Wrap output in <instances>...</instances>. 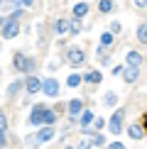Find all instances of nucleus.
Segmentation results:
<instances>
[{"label": "nucleus", "instance_id": "nucleus-27", "mask_svg": "<svg viewBox=\"0 0 147 149\" xmlns=\"http://www.w3.org/2000/svg\"><path fill=\"white\" fill-rule=\"evenodd\" d=\"M98 59H101V64H108V54H106V49H98Z\"/></svg>", "mask_w": 147, "mask_h": 149}, {"label": "nucleus", "instance_id": "nucleus-26", "mask_svg": "<svg viewBox=\"0 0 147 149\" xmlns=\"http://www.w3.org/2000/svg\"><path fill=\"white\" fill-rule=\"evenodd\" d=\"M120 32H123L120 22H113V24H110V34H113V37H115V34H120Z\"/></svg>", "mask_w": 147, "mask_h": 149}, {"label": "nucleus", "instance_id": "nucleus-34", "mask_svg": "<svg viewBox=\"0 0 147 149\" xmlns=\"http://www.w3.org/2000/svg\"><path fill=\"white\" fill-rule=\"evenodd\" d=\"M3 24H5V20H3V17H0V27H3Z\"/></svg>", "mask_w": 147, "mask_h": 149}, {"label": "nucleus", "instance_id": "nucleus-3", "mask_svg": "<svg viewBox=\"0 0 147 149\" xmlns=\"http://www.w3.org/2000/svg\"><path fill=\"white\" fill-rule=\"evenodd\" d=\"M44 113H47L44 105H32V113H29V125H32V127L44 125Z\"/></svg>", "mask_w": 147, "mask_h": 149}, {"label": "nucleus", "instance_id": "nucleus-17", "mask_svg": "<svg viewBox=\"0 0 147 149\" xmlns=\"http://www.w3.org/2000/svg\"><path fill=\"white\" fill-rule=\"evenodd\" d=\"M54 122H57V113L47 108V113H44V127H52Z\"/></svg>", "mask_w": 147, "mask_h": 149}, {"label": "nucleus", "instance_id": "nucleus-29", "mask_svg": "<svg viewBox=\"0 0 147 149\" xmlns=\"http://www.w3.org/2000/svg\"><path fill=\"white\" fill-rule=\"evenodd\" d=\"M108 149H125V144H123V142H110Z\"/></svg>", "mask_w": 147, "mask_h": 149}, {"label": "nucleus", "instance_id": "nucleus-18", "mask_svg": "<svg viewBox=\"0 0 147 149\" xmlns=\"http://www.w3.org/2000/svg\"><path fill=\"white\" fill-rule=\"evenodd\" d=\"M81 29H83L81 20H69V32H71V34H78Z\"/></svg>", "mask_w": 147, "mask_h": 149}, {"label": "nucleus", "instance_id": "nucleus-7", "mask_svg": "<svg viewBox=\"0 0 147 149\" xmlns=\"http://www.w3.org/2000/svg\"><path fill=\"white\" fill-rule=\"evenodd\" d=\"M125 61H127V69H140V64H142V54H140V52H127Z\"/></svg>", "mask_w": 147, "mask_h": 149}, {"label": "nucleus", "instance_id": "nucleus-9", "mask_svg": "<svg viewBox=\"0 0 147 149\" xmlns=\"http://www.w3.org/2000/svg\"><path fill=\"white\" fill-rule=\"evenodd\" d=\"M66 108H69V117L74 120V117H76V115L83 110V103L78 100V98H74V100H69V105H66Z\"/></svg>", "mask_w": 147, "mask_h": 149}, {"label": "nucleus", "instance_id": "nucleus-33", "mask_svg": "<svg viewBox=\"0 0 147 149\" xmlns=\"http://www.w3.org/2000/svg\"><path fill=\"white\" fill-rule=\"evenodd\" d=\"M142 127H145V132H147V115H145V125H142Z\"/></svg>", "mask_w": 147, "mask_h": 149}, {"label": "nucleus", "instance_id": "nucleus-32", "mask_svg": "<svg viewBox=\"0 0 147 149\" xmlns=\"http://www.w3.org/2000/svg\"><path fill=\"white\" fill-rule=\"evenodd\" d=\"M93 144H98V147H101V144H106V139H103L101 134H93Z\"/></svg>", "mask_w": 147, "mask_h": 149}, {"label": "nucleus", "instance_id": "nucleus-25", "mask_svg": "<svg viewBox=\"0 0 147 149\" xmlns=\"http://www.w3.org/2000/svg\"><path fill=\"white\" fill-rule=\"evenodd\" d=\"M103 103H106V105H110V108H113V105L118 103V95H115V93H108V95L103 98Z\"/></svg>", "mask_w": 147, "mask_h": 149}, {"label": "nucleus", "instance_id": "nucleus-6", "mask_svg": "<svg viewBox=\"0 0 147 149\" xmlns=\"http://www.w3.org/2000/svg\"><path fill=\"white\" fill-rule=\"evenodd\" d=\"M17 32H20V24H17L15 20H8L3 24V37L5 39H12V37H17Z\"/></svg>", "mask_w": 147, "mask_h": 149}, {"label": "nucleus", "instance_id": "nucleus-8", "mask_svg": "<svg viewBox=\"0 0 147 149\" xmlns=\"http://www.w3.org/2000/svg\"><path fill=\"white\" fill-rule=\"evenodd\" d=\"M24 91L32 95V93H37V91H42V81L39 78H34V76H29L27 78V83H24Z\"/></svg>", "mask_w": 147, "mask_h": 149}, {"label": "nucleus", "instance_id": "nucleus-23", "mask_svg": "<svg viewBox=\"0 0 147 149\" xmlns=\"http://www.w3.org/2000/svg\"><path fill=\"white\" fill-rule=\"evenodd\" d=\"M5 130H8V117L5 113H0V137H5Z\"/></svg>", "mask_w": 147, "mask_h": 149}, {"label": "nucleus", "instance_id": "nucleus-2", "mask_svg": "<svg viewBox=\"0 0 147 149\" xmlns=\"http://www.w3.org/2000/svg\"><path fill=\"white\" fill-rule=\"evenodd\" d=\"M123 117H125V110L123 108H118L113 113V117H110V122H108V130L113 134H120V130H123Z\"/></svg>", "mask_w": 147, "mask_h": 149}, {"label": "nucleus", "instance_id": "nucleus-22", "mask_svg": "<svg viewBox=\"0 0 147 149\" xmlns=\"http://www.w3.org/2000/svg\"><path fill=\"white\" fill-rule=\"evenodd\" d=\"M98 10L101 12H110L113 10V3H110V0H101V3H98Z\"/></svg>", "mask_w": 147, "mask_h": 149}, {"label": "nucleus", "instance_id": "nucleus-5", "mask_svg": "<svg viewBox=\"0 0 147 149\" xmlns=\"http://www.w3.org/2000/svg\"><path fill=\"white\" fill-rule=\"evenodd\" d=\"M42 93L49 98H57L59 95V83L54 78H47V81H42Z\"/></svg>", "mask_w": 147, "mask_h": 149}, {"label": "nucleus", "instance_id": "nucleus-12", "mask_svg": "<svg viewBox=\"0 0 147 149\" xmlns=\"http://www.w3.org/2000/svg\"><path fill=\"white\" fill-rule=\"evenodd\" d=\"M54 32H57V34H66V32H69V20L59 17V20L54 22Z\"/></svg>", "mask_w": 147, "mask_h": 149}, {"label": "nucleus", "instance_id": "nucleus-21", "mask_svg": "<svg viewBox=\"0 0 147 149\" xmlns=\"http://www.w3.org/2000/svg\"><path fill=\"white\" fill-rule=\"evenodd\" d=\"M91 122H96V120H93V113H91V110H86V113L81 115V125H83V130L88 127Z\"/></svg>", "mask_w": 147, "mask_h": 149}, {"label": "nucleus", "instance_id": "nucleus-35", "mask_svg": "<svg viewBox=\"0 0 147 149\" xmlns=\"http://www.w3.org/2000/svg\"><path fill=\"white\" fill-rule=\"evenodd\" d=\"M66 149H71V147H66Z\"/></svg>", "mask_w": 147, "mask_h": 149}, {"label": "nucleus", "instance_id": "nucleus-11", "mask_svg": "<svg viewBox=\"0 0 147 149\" xmlns=\"http://www.w3.org/2000/svg\"><path fill=\"white\" fill-rule=\"evenodd\" d=\"M86 12H88V3H76L74 5V20H81Z\"/></svg>", "mask_w": 147, "mask_h": 149}, {"label": "nucleus", "instance_id": "nucleus-14", "mask_svg": "<svg viewBox=\"0 0 147 149\" xmlns=\"http://www.w3.org/2000/svg\"><path fill=\"white\" fill-rule=\"evenodd\" d=\"M137 69H125L123 71V78H125V83H135V81H137Z\"/></svg>", "mask_w": 147, "mask_h": 149}, {"label": "nucleus", "instance_id": "nucleus-31", "mask_svg": "<svg viewBox=\"0 0 147 149\" xmlns=\"http://www.w3.org/2000/svg\"><path fill=\"white\" fill-rule=\"evenodd\" d=\"M93 125H96V130H103V127H106V120H103V117H98Z\"/></svg>", "mask_w": 147, "mask_h": 149}, {"label": "nucleus", "instance_id": "nucleus-4", "mask_svg": "<svg viewBox=\"0 0 147 149\" xmlns=\"http://www.w3.org/2000/svg\"><path fill=\"white\" fill-rule=\"evenodd\" d=\"M66 59H69V64H74V66H81L83 61H86V54H83V49H81V47H69V52H66Z\"/></svg>", "mask_w": 147, "mask_h": 149}, {"label": "nucleus", "instance_id": "nucleus-24", "mask_svg": "<svg viewBox=\"0 0 147 149\" xmlns=\"http://www.w3.org/2000/svg\"><path fill=\"white\" fill-rule=\"evenodd\" d=\"M66 83H69L71 88H76V86L81 83V76H78V73H71V76H69V81H66Z\"/></svg>", "mask_w": 147, "mask_h": 149}, {"label": "nucleus", "instance_id": "nucleus-16", "mask_svg": "<svg viewBox=\"0 0 147 149\" xmlns=\"http://www.w3.org/2000/svg\"><path fill=\"white\" fill-rule=\"evenodd\" d=\"M86 81H88V83H101V81H103V73H101V71H88V73H86Z\"/></svg>", "mask_w": 147, "mask_h": 149}, {"label": "nucleus", "instance_id": "nucleus-19", "mask_svg": "<svg viewBox=\"0 0 147 149\" xmlns=\"http://www.w3.org/2000/svg\"><path fill=\"white\" fill-rule=\"evenodd\" d=\"M113 39H115V37L110 34V32H103V34H101V47H103V49H108L110 44H113Z\"/></svg>", "mask_w": 147, "mask_h": 149}, {"label": "nucleus", "instance_id": "nucleus-30", "mask_svg": "<svg viewBox=\"0 0 147 149\" xmlns=\"http://www.w3.org/2000/svg\"><path fill=\"white\" fill-rule=\"evenodd\" d=\"M91 147H93V142H91V139H88V142H86V139H83V142H81V144H78L76 149H91Z\"/></svg>", "mask_w": 147, "mask_h": 149}, {"label": "nucleus", "instance_id": "nucleus-1", "mask_svg": "<svg viewBox=\"0 0 147 149\" xmlns=\"http://www.w3.org/2000/svg\"><path fill=\"white\" fill-rule=\"evenodd\" d=\"M12 66H15V71H34V59H27L22 52H17L12 59Z\"/></svg>", "mask_w": 147, "mask_h": 149}, {"label": "nucleus", "instance_id": "nucleus-15", "mask_svg": "<svg viewBox=\"0 0 147 149\" xmlns=\"http://www.w3.org/2000/svg\"><path fill=\"white\" fill-rule=\"evenodd\" d=\"M22 88H24V86L20 83V81H12V83L8 86V95H10V98H15V95H17V93H20Z\"/></svg>", "mask_w": 147, "mask_h": 149}, {"label": "nucleus", "instance_id": "nucleus-10", "mask_svg": "<svg viewBox=\"0 0 147 149\" xmlns=\"http://www.w3.org/2000/svg\"><path fill=\"white\" fill-rule=\"evenodd\" d=\"M127 134H130L132 139H142L145 137V127L142 125H130L127 127Z\"/></svg>", "mask_w": 147, "mask_h": 149}, {"label": "nucleus", "instance_id": "nucleus-20", "mask_svg": "<svg viewBox=\"0 0 147 149\" xmlns=\"http://www.w3.org/2000/svg\"><path fill=\"white\" fill-rule=\"evenodd\" d=\"M137 39L142 42V44H147V22H142L137 27Z\"/></svg>", "mask_w": 147, "mask_h": 149}, {"label": "nucleus", "instance_id": "nucleus-13", "mask_svg": "<svg viewBox=\"0 0 147 149\" xmlns=\"http://www.w3.org/2000/svg\"><path fill=\"white\" fill-rule=\"evenodd\" d=\"M37 137H39V142H49L54 137V127H42L39 132H37Z\"/></svg>", "mask_w": 147, "mask_h": 149}, {"label": "nucleus", "instance_id": "nucleus-28", "mask_svg": "<svg viewBox=\"0 0 147 149\" xmlns=\"http://www.w3.org/2000/svg\"><path fill=\"white\" fill-rule=\"evenodd\" d=\"M27 144H29V147H37V144H42V142H39V137H37V134H32V137L27 139Z\"/></svg>", "mask_w": 147, "mask_h": 149}]
</instances>
